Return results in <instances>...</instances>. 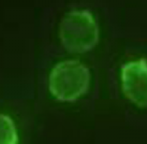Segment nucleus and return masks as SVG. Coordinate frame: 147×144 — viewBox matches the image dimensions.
Segmentation results:
<instances>
[{
	"label": "nucleus",
	"mask_w": 147,
	"mask_h": 144,
	"mask_svg": "<svg viewBox=\"0 0 147 144\" xmlns=\"http://www.w3.org/2000/svg\"><path fill=\"white\" fill-rule=\"evenodd\" d=\"M121 91L132 104L147 109V59H131L120 68Z\"/></svg>",
	"instance_id": "nucleus-3"
},
{
	"label": "nucleus",
	"mask_w": 147,
	"mask_h": 144,
	"mask_svg": "<svg viewBox=\"0 0 147 144\" xmlns=\"http://www.w3.org/2000/svg\"><path fill=\"white\" fill-rule=\"evenodd\" d=\"M89 86V69L76 59L57 62L49 72V91L58 101H76L88 91Z\"/></svg>",
	"instance_id": "nucleus-2"
},
{
	"label": "nucleus",
	"mask_w": 147,
	"mask_h": 144,
	"mask_svg": "<svg viewBox=\"0 0 147 144\" xmlns=\"http://www.w3.org/2000/svg\"><path fill=\"white\" fill-rule=\"evenodd\" d=\"M20 136L16 124L11 116L0 113V144H18Z\"/></svg>",
	"instance_id": "nucleus-4"
},
{
	"label": "nucleus",
	"mask_w": 147,
	"mask_h": 144,
	"mask_svg": "<svg viewBox=\"0 0 147 144\" xmlns=\"http://www.w3.org/2000/svg\"><path fill=\"white\" fill-rule=\"evenodd\" d=\"M59 40L68 52L83 54L94 49L100 29L94 14L87 9H74L65 13L59 24Z\"/></svg>",
	"instance_id": "nucleus-1"
}]
</instances>
